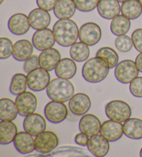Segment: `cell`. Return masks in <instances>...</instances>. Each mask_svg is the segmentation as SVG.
I'll return each mask as SVG.
<instances>
[{
    "mask_svg": "<svg viewBox=\"0 0 142 157\" xmlns=\"http://www.w3.org/2000/svg\"><path fill=\"white\" fill-rule=\"evenodd\" d=\"M56 41L63 47H69L79 38V29L74 21L70 19H59L53 26Z\"/></svg>",
    "mask_w": 142,
    "mask_h": 157,
    "instance_id": "1",
    "label": "cell"
},
{
    "mask_svg": "<svg viewBox=\"0 0 142 157\" xmlns=\"http://www.w3.org/2000/svg\"><path fill=\"white\" fill-rule=\"evenodd\" d=\"M40 66L39 62V57L37 56H32L29 59L25 61L23 66V69L24 72L29 74L33 70L37 69Z\"/></svg>",
    "mask_w": 142,
    "mask_h": 157,
    "instance_id": "37",
    "label": "cell"
},
{
    "mask_svg": "<svg viewBox=\"0 0 142 157\" xmlns=\"http://www.w3.org/2000/svg\"><path fill=\"white\" fill-rule=\"evenodd\" d=\"M18 133V128L13 122L7 121L0 122V143L2 145L13 143Z\"/></svg>",
    "mask_w": 142,
    "mask_h": 157,
    "instance_id": "24",
    "label": "cell"
},
{
    "mask_svg": "<svg viewBox=\"0 0 142 157\" xmlns=\"http://www.w3.org/2000/svg\"><path fill=\"white\" fill-rule=\"evenodd\" d=\"M76 10L73 0H58L53 9L54 15L58 19H70Z\"/></svg>",
    "mask_w": 142,
    "mask_h": 157,
    "instance_id": "26",
    "label": "cell"
},
{
    "mask_svg": "<svg viewBox=\"0 0 142 157\" xmlns=\"http://www.w3.org/2000/svg\"><path fill=\"white\" fill-rule=\"evenodd\" d=\"M130 91L136 98H142V77H136L130 83Z\"/></svg>",
    "mask_w": 142,
    "mask_h": 157,
    "instance_id": "36",
    "label": "cell"
},
{
    "mask_svg": "<svg viewBox=\"0 0 142 157\" xmlns=\"http://www.w3.org/2000/svg\"><path fill=\"white\" fill-rule=\"evenodd\" d=\"M105 114L111 120L124 123L130 118L132 110L125 101L114 100L109 102L105 106Z\"/></svg>",
    "mask_w": 142,
    "mask_h": 157,
    "instance_id": "4",
    "label": "cell"
},
{
    "mask_svg": "<svg viewBox=\"0 0 142 157\" xmlns=\"http://www.w3.org/2000/svg\"><path fill=\"white\" fill-rule=\"evenodd\" d=\"M13 42L8 37L0 38V59L9 58L13 55Z\"/></svg>",
    "mask_w": 142,
    "mask_h": 157,
    "instance_id": "34",
    "label": "cell"
},
{
    "mask_svg": "<svg viewBox=\"0 0 142 157\" xmlns=\"http://www.w3.org/2000/svg\"><path fill=\"white\" fill-rule=\"evenodd\" d=\"M109 67L107 62L99 57L90 58L84 64L82 69V75L87 82L99 83L102 82L109 74Z\"/></svg>",
    "mask_w": 142,
    "mask_h": 157,
    "instance_id": "2",
    "label": "cell"
},
{
    "mask_svg": "<svg viewBox=\"0 0 142 157\" xmlns=\"http://www.w3.org/2000/svg\"><path fill=\"white\" fill-rule=\"evenodd\" d=\"M35 147L38 152L47 154L58 147V136L53 132L45 131L35 137Z\"/></svg>",
    "mask_w": 142,
    "mask_h": 157,
    "instance_id": "9",
    "label": "cell"
},
{
    "mask_svg": "<svg viewBox=\"0 0 142 157\" xmlns=\"http://www.w3.org/2000/svg\"><path fill=\"white\" fill-rule=\"evenodd\" d=\"M96 56L103 58L107 62L110 69L115 68V67L119 63V56L112 48L110 47H102L96 53Z\"/></svg>",
    "mask_w": 142,
    "mask_h": 157,
    "instance_id": "32",
    "label": "cell"
},
{
    "mask_svg": "<svg viewBox=\"0 0 142 157\" xmlns=\"http://www.w3.org/2000/svg\"><path fill=\"white\" fill-rule=\"evenodd\" d=\"M61 58V53L56 48H49L42 51L39 56L40 66L48 71H51L56 68Z\"/></svg>",
    "mask_w": 142,
    "mask_h": 157,
    "instance_id": "20",
    "label": "cell"
},
{
    "mask_svg": "<svg viewBox=\"0 0 142 157\" xmlns=\"http://www.w3.org/2000/svg\"><path fill=\"white\" fill-rule=\"evenodd\" d=\"M53 31L50 29L37 30L32 37V43L38 51H44L52 48L56 43Z\"/></svg>",
    "mask_w": 142,
    "mask_h": 157,
    "instance_id": "11",
    "label": "cell"
},
{
    "mask_svg": "<svg viewBox=\"0 0 142 157\" xmlns=\"http://www.w3.org/2000/svg\"><path fill=\"white\" fill-rule=\"evenodd\" d=\"M100 134L109 142H114L119 140L124 134V124L121 123L111 120L105 121L102 124Z\"/></svg>",
    "mask_w": 142,
    "mask_h": 157,
    "instance_id": "14",
    "label": "cell"
},
{
    "mask_svg": "<svg viewBox=\"0 0 142 157\" xmlns=\"http://www.w3.org/2000/svg\"><path fill=\"white\" fill-rule=\"evenodd\" d=\"M34 44L27 40H20L13 46V56L15 59L20 62L26 61L34 53Z\"/></svg>",
    "mask_w": 142,
    "mask_h": 157,
    "instance_id": "22",
    "label": "cell"
},
{
    "mask_svg": "<svg viewBox=\"0 0 142 157\" xmlns=\"http://www.w3.org/2000/svg\"><path fill=\"white\" fill-rule=\"evenodd\" d=\"M119 2H121V3H123V2H124L125 1H127V0H117Z\"/></svg>",
    "mask_w": 142,
    "mask_h": 157,
    "instance_id": "42",
    "label": "cell"
},
{
    "mask_svg": "<svg viewBox=\"0 0 142 157\" xmlns=\"http://www.w3.org/2000/svg\"><path fill=\"white\" fill-rule=\"evenodd\" d=\"M58 0H36L38 7L47 11H51L54 9Z\"/></svg>",
    "mask_w": 142,
    "mask_h": 157,
    "instance_id": "39",
    "label": "cell"
},
{
    "mask_svg": "<svg viewBox=\"0 0 142 157\" xmlns=\"http://www.w3.org/2000/svg\"><path fill=\"white\" fill-rule=\"evenodd\" d=\"M124 134L132 139H142V120L136 118H130L124 123Z\"/></svg>",
    "mask_w": 142,
    "mask_h": 157,
    "instance_id": "27",
    "label": "cell"
},
{
    "mask_svg": "<svg viewBox=\"0 0 142 157\" xmlns=\"http://www.w3.org/2000/svg\"><path fill=\"white\" fill-rule=\"evenodd\" d=\"M44 113L46 118L50 123L58 124L67 118L68 109L62 102L52 101L46 105Z\"/></svg>",
    "mask_w": 142,
    "mask_h": 157,
    "instance_id": "7",
    "label": "cell"
},
{
    "mask_svg": "<svg viewBox=\"0 0 142 157\" xmlns=\"http://www.w3.org/2000/svg\"><path fill=\"white\" fill-rule=\"evenodd\" d=\"M13 144L16 150L22 154H30L36 150L35 140L34 136L26 131L18 133L13 141Z\"/></svg>",
    "mask_w": 142,
    "mask_h": 157,
    "instance_id": "17",
    "label": "cell"
},
{
    "mask_svg": "<svg viewBox=\"0 0 142 157\" xmlns=\"http://www.w3.org/2000/svg\"><path fill=\"white\" fill-rule=\"evenodd\" d=\"M133 46L132 37L126 35L118 36L115 40V47L121 52H128L132 49Z\"/></svg>",
    "mask_w": 142,
    "mask_h": 157,
    "instance_id": "33",
    "label": "cell"
},
{
    "mask_svg": "<svg viewBox=\"0 0 142 157\" xmlns=\"http://www.w3.org/2000/svg\"><path fill=\"white\" fill-rule=\"evenodd\" d=\"M31 24L29 17L24 13H16L8 21V28L15 36H22L29 31Z\"/></svg>",
    "mask_w": 142,
    "mask_h": 157,
    "instance_id": "13",
    "label": "cell"
},
{
    "mask_svg": "<svg viewBox=\"0 0 142 157\" xmlns=\"http://www.w3.org/2000/svg\"><path fill=\"white\" fill-rule=\"evenodd\" d=\"M19 114L22 116H27L34 113L37 109V100L34 94L29 91L17 96L15 99Z\"/></svg>",
    "mask_w": 142,
    "mask_h": 157,
    "instance_id": "10",
    "label": "cell"
},
{
    "mask_svg": "<svg viewBox=\"0 0 142 157\" xmlns=\"http://www.w3.org/2000/svg\"><path fill=\"white\" fill-rule=\"evenodd\" d=\"M97 10L101 17L105 20H112L119 15L121 6L117 0H100Z\"/></svg>",
    "mask_w": 142,
    "mask_h": 157,
    "instance_id": "21",
    "label": "cell"
},
{
    "mask_svg": "<svg viewBox=\"0 0 142 157\" xmlns=\"http://www.w3.org/2000/svg\"><path fill=\"white\" fill-rule=\"evenodd\" d=\"M19 112L15 102L4 98L0 100V119L1 121H13L17 118Z\"/></svg>",
    "mask_w": 142,
    "mask_h": 157,
    "instance_id": "25",
    "label": "cell"
},
{
    "mask_svg": "<svg viewBox=\"0 0 142 157\" xmlns=\"http://www.w3.org/2000/svg\"><path fill=\"white\" fill-rule=\"evenodd\" d=\"M139 69L135 62L131 59H124L120 62L114 69V75L116 80L122 84H128L138 77Z\"/></svg>",
    "mask_w": 142,
    "mask_h": 157,
    "instance_id": "5",
    "label": "cell"
},
{
    "mask_svg": "<svg viewBox=\"0 0 142 157\" xmlns=\"http://www.w3.org/2000/svg\"><path fill=\"white\" fill-rule=\"evenodd\" d=\"M51 82V76L47 70L42 67L33 70L27 75L28 87L34 91H42L47 88Z\"/></svg>",
    "mask_w": 142,
    "mask_h": 157,
    "instance_id": "6",
    "label": "cell"
},
{
    "mask_svg": "<svg viewBox=\"0 0 142 157\" xmlns=\"http://www.w3.org/2000/svg\"><path fill=\"white\" fill-rule=\"evenodd\" d=\"M135 64L137 67L139 71L142 73V52H141L136 57Z\"/></svg>",
    "mask_w": 142,
    "mask_h": 157,
    "instance_id": "41",
    "label": "cell"
},
{
    "mask_svg": "<svg viewBox=\"0 0 142 157\" xmlns=\"http://www.w3.org/2000/svg\"><path fill=\"white\" fill-rule=\"evenodd\" d=\"M101 29L94 22L84 24L79 30V40L89 47L98 44L101 39Z\"/></svg>",
    "mask_w": 142,
    "mask_h": 157,
    "instance_id": "8",
    "label": "cell"
},
{
    "mask_svg": "<svg viewBox=\"0 0 142 157\" xmlns=\"http://www.w3.org/2000/svg\"><path fill=\"white\" fill-rule=\"evenodd\" d=\"M24 131L36 136L45 132L46 128V123L45 118L39 113H33L26 116L23 122Z\"/></svg>",
    "mask_w": 142,
    "mask_h": 157,
    "instance_id": "12",
    "label": "cell"
},
{
    "mask_svg": "<svg viewBox=\"0 0 142 157\" xmlns=\"http://www.w3.org/2000/svg\"><path fill=\"white\" fill-rule=\"evenodd\" d=\"M69 109L76 116H83L91 107V100L84 93L74 94L69 102Z\"/></svg>",
    "mask_w": 142,
    "mask_h": 157,
    "instance_id": "15",
    "label": "cell"
},
{
    "mask_svg": "<svg viewBox=\"0 0 142 157\" xmlns=\"http://www.w3.org/2000/svg\"><path fill=\"white\" fill-rule=\"evenodd\" d=\"M139 2H140V4H141V5L142 6V0H139Z\"/></svg>",
    "mask_w": 142,
    "mask_h": 157,
    "instance_id": "45",
    "label": "cell"
},
{
    "mask_svg": "<svg viewBox=\"0 0 142 157\" xmlns=\"http://www.w3.org/2000/svg\"><path fill=\"white\" fill-rule=\"evenodd\" d=\"M121 12L129 20H136L141 15L142 6L139 0H127L122 3Z\"/></svg>",
    "mask_w": 142,
    "mask_h": 157,
    "instance_id": "28",
    "label": "cell"
},
{
    "mask_svg": "<svg viewBox=\"0 0 142 157\" xmlns=\"http://www.w3.org/2000/svg\"><path fill=\"white\" fill-rule=\"evenodd\" d=\"M29 20L31 27L35 30L46 29L51 24V17L47 10L37 8L30 12Z\"/></svg>",
    "mask_w": 142,
    "mask_h": 157,
    "instance_id": "19",
    "label": "cell"
},
{
    "mask_svg": "<svg viewBox=\"0 0 142 157\" xmlns=\"http://www.w3.org/2000/svg\"><path fill=\"white\" fill-rule=\"evenodd\" d=\"M69 54L73 60L81 62L87 60L90 55L89 46L82 42H78L71 46Z\"/></svg>",
    "mask_w": 142,
    "mask_h": 157,
    "instance_id": "30",
    "label": "cell"
},
{
    "mask_svg": "<svg viewBox=\"0 0 142 157\" xmlns=\"http://www.w3.org/2000/svg\"><path fill=\"white\" fill-rule=\"evenodd\" d=\"M46 94L52 101L65 102L74 95V86L68 79L57 78L51 80L46 88Z\"/></svg>",
    "mask_w": 142,
    "mask_h": 157,
    "instance_id": "3",
    "label": "cell"
},
{
    "mask_svg": "<svg viewBox=\"0 0 142 157\" xmlns=\"http://www.w3.org/2000/svg\"><path fill=\"white\" fill-rule=\"evenodd\" d=\"M76 71H77V66L76 62L72 58H68L61 59L55 69L56 76L68 80L74 77Z\"/></svg>",
    "mask_w": 142,
    "mask_h": 157,
    "instance_id": "23",
    "label": "cell"
},
{
    "mask_svg": "<svg viewBox=\"0 0 142 157\" xmlns=\"http://www.w3.org/2000/svg\"><path fill=\"white\" fill-rule=\"evenodd\" d=\"M4 0H0V4H2L4 2Z\"/></svg>",
    "mask_w": 142,
    "mask_h": 157,
    "instance_id": "44",
    "label": "cell"
},
{
    "mask_svg": "<svg viewBox=\"0 0 142 157\" xmlns=\"http://www.w3.org/2000/svg\"><path fill=\"white\" fill-rule=\"evenodd\" d=\"M89 136L83 132H81L76 135L75 136V143L76 144L81 146H87L89 142Z\"/></svg>",
    "mask_w": 142,
    "mask_h": 157,
    "instance_id": "40",
    "label": "cell"
},
{
    "mask_svg": "<svg viewBox=\"0 0 142 157\" xmlns=\"http://www.w3.org/2000/svg\"><path fill=\"white\" fill-rule=\"evenodd\" d=\"M102 124L99 118L92 113L85 114L79 121L78 127L80 131L88 136H92L99 134L101 129Z\"/></svg>",
    "mask_w": 142,
    "mask_h": 157,
    "instance_id": "16",
    "label": "cell"
},
{
    "mask_svg": "<svg viewBox=\"0 0 142 157\" xmlns=\"http://www.w3.org/2000/svg\"><path fill=\"white\" fill-rule=\"evenodd\" d=\"M139 155H140V156L142 157V147H141V150H140V153H139Z\"/></svg>",
    "mask_w": 142,
    "mask_h": 157,
    "instance_id": "43",
    "label": "cell"
},
{
    "mask_svg": "<svg viewBox=\"0 0 142 157\" xmlns=\"http://www.w3.org/2000/svg\"><path fill=\"white\" fill-rule=\"evenodd\" d=\"M87 149L93 156L103 157L107 155L110 150V143L101 134H96L90 136Z\"/></svg>",
    "mask_w": 142,
    "mask_h": 157,
    "instance_id": "18",
    "label": "cell"
},
{
    "mask_svg": "<svg viewBox=\"0 0 142 157\" xmlns=\"http://www.w3.org/2000/svg\"><path fill=\"white\" fill-rule=\"evenodd\" d=\"M132 40L135 49L139 52H142V29L135 30L132 33Z\"/></svg>",
    "mask_w": 142,
    "mask_h": 157,
    "instance_id": "38",
    "label": "cell"
},
{
    "mask_svg": "<svg viewBox=\"0 0 142 157\" xmlns=\"http://www.w3.org/2000/svg\"><path fill=\"white\" fill-rule=\"evenodd\" d=\"M131 23L129 19L124 15H119L112 19L110 23L111 32L114 36L125 35L130 29Z\"/></svg>",
    "mask_w": 142,
    "mask_h": 157,
    "instance_id": "29",
    "label": "cell"
},
{
    "mask_svg": "<svg viewBox=\"0 0 142 157\" xmlns=\"http://www.w3.org/2000/svg\"><path fill=\"white\" fill-rule=\"evenodd\" d=\"M28 84H27V75L18 73L13 75L10 85V92L13 95L18 96L25 92Z\"/></svg>",
    "mask_w": 142,
    "mask_h": 157,
    "instance_id": "31",
    "label": "cell"
},
{
    "mask_svg": "<svg viewBox=\"0 0 142 157\" xmlns=\"http://www.w3.org/2000/svg\"><path fill=\"white\" fill-rule=\"evenodd\" d=\"M100 0H73L76 9L81 12H90L97 8Z\"/></svg>",
    "mask_w": 142,
    "mask_h": 157,
    "instance_id": "35",
    "label": "cell"
}]
</instances>
